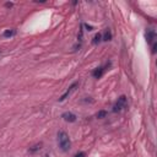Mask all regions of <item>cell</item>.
<instances>
[{
	"label": "cell",
	"instance_id": "cell-1",
	"mask_svg": "<svg viewBox=\"0 0 157 157\" xmlns=\"http://www.w3.org/2000/svg\"><path fill=\"white\" fill-rule=\"evenodd\" d=\"M58 142H59V146L63 151H69L70 147H71L70 137L65 131H59L58 132Z\"/></svg>",
	"mask_w": 157,
	"mask_h": 157
},
{
	"label": "cell",
	"instance_id": "cell-2",
	"mask_svg": "<svg viewBox=\"0 0 157 157\" xmlns=\"http://www.w3.org/2000/svg\"><path fill=\"white\" fill-rule=\"evenodd\" d=\"M125 105H126V97L125 96H120L118 98V101L115 102V104L113 105V112L114 113H118V112L123 110L125 108Z\"/></svg>",
	"mask_w": 157,
	"mask_h": 157
},
{
	"label": "cell",
	"instance_id": "cell-3",
	"mask_svg": "<svg viewBox=\"0 0 157 157\" xmlns=\"http://www.w3.org/2000/svg\"><path fill=\"white\" fill-rule=\"evenodd\" d=\"M77 87H78V82L76 81V82H74V83H72V85H71V86H70V87H69V88L65 91V93H64V94H63V96L59 98V101L61 102V101L66 99V98H67V97H69V96H70V94H71V93H72V92H74V91H75Z\"/></svg>",
	"mask_w": 157,
	"mask_h": 157
},
{
	"label": "cell",
	"instance_id": "cell-4",
	"mask_svg": "<svg viewBox=\"0 0 157 157\" xmlns=\"http://www.w3.org/2000/svg\"><path fill=\"white\" fill-rule=\"evenodd\" d=\"M61 118H63L65 121H69V123L76 121V115H75L74 113H71V112H65V113H63V114H61Z\"/></svg>",
	"mask_w": 157,
	"mask_h": 157
},
{
	"label": "cell",
	"instance_id": "cell-5",
	"mask_svg": "<svg viewBox=\"0 0 157 157\" xmlns=\"http://www.w3.org/2000/svg\"><path fill=\"white\" fill-rule=\"evenodd\" d=\"M108 65H109V64H108ZM108 65H105V66H101V67H97L96 70H93V72H92V76H93L94 78H99V77H102V75L104 74V71H105V67H107Z\"/></svg>",
	"mask_w": 157,
	"mask_h": 157
},
{
	"label": "cell",
	"instance_id": "cell-6",
	"mask_svg": "<svg viewBox=\"0 0 157 157\" xmlns=\"http://www.w3.org/2000/svg\"><path fill=\"white\" fill-rule=\"evenodd\" d=\"M145 36H146L147 42H148V43H151V42L155 39V31H153V29H147Z\"/></svg>",
	"mask_w": 157,
	"mask_h": 157
},
{
	"label": "cell",
	"instance_id": "cell-7",
	"mask_svg": "<svg viewBox=\"0 0 157 157\" xmlns=\"http://www.w3.org/2000/svg\"><path fill=\"white\" fill-rule=\"evenodd\" d=\"M102 39L105 40V42H108V40L112 39V33H110V31H109L108 28L104 31V33H103V36H102Z\"/></svg>",
	"mask_w": 157,
	"mask_h": 157
},
{
	"label": "cell",
	"instance_id": "cell-8",
	"mask_svg": "<svg viewBox=\"0 0 157 157\" xmlns=\"http://www.w3.org/2000/svg\"><path fill=\"white\" fill-rule=\"evenodd\" d=\"M42 142H39V144H36L34 146H32V147H29V152L31 153H34V152H37V151H39L40 148H42Z\"/></svg>",
	"mask_w": 157,
	"mask_h": 157
},
{
	"label": "cell",
	"instance_id": "cell-9",
	"mask_svg": "<svg viewBox=\"0 0 157 157\" xmlns=\"http://www.w3.org/2000/svg\"><path fill=\"white\" fill-rule=\"evenodd\" d=\"M15 34H16V31H15V29H6V31L2 33L4 37H12V36H15Z\"/></svg>",
	"mask_w": 157,
	"mask_h": 157
},
{
	"label": "cell",
	"instance_id": "cell-10",
	"mask_svg": "<svg viewBox=\"0 0 157 157\" xmlns=\"http://www.w3.org/2000/svg\"><path fill=\"white\" fill-rule=\"evenodd\" d=\"M101 40H102V34H101V33H97V34L94 36V38H93L92 42H93V44H98Z\"/></svg>",
	"mask_w": 157,
	"mask_h": 157
},
{
	"label": "cell",
	"instance_id": "cell-11",
	"mask_svg": "<svg viewBox=\"0 0 157 157\" xmlns=\"http://www.w3.org/2000/svg\"><path fill=\"white\" fill-rule=\"evenodd\" d=\"M105 115H107V112L105 110H101V112L97 113V118H104Z\"/></svg>",
	"mask_w": 157,
	"mask_h": 157
},
{
	"label": "cell",
	"instance_id": "cell-12",
	"mask_svg": "<svg viewBox=\"0 0 157 157\" xmlns=\"http://www.w3.org/2000/svg\"><path fill=\"white\" fill-rule=\"evenodd\" d=\"M72 157H86V153H85V152H77V153H75Z\"/></svg>",
	"mask_w": 157,
	"mask_h": 157
},
{
	"label": "cell",
	"instance_id": "cell-13",
	"mask_svg": "<svg viewBox=\"0 0 157 157\" xmlns=\"http://www.w3.org/2000/svg\"><path fill=\"white\" fill-rule=\"evenodd\" d=\"M156 47H157V44L153 43V45H152V53H156Z\"/></svg>",
	"mask_w": 157,
	"mask_h": 157
},
{
	"label": "cell",
	"instance_id": "cell-14",
	"mask_svg": "<svg viewBox=\"0 0 157 157\" xmlns=\"http://www.w3.org/2000/svg\"><path fill=\"white\" fill-rule=\"evenodd\" d=\"M86 26V28L88 29V31H92V26H88V25H85Z\"/></svg>",
	"mask_w": 157,
	"mask_h": 157
},
{
	"label": "cell",
	"instance_id": "cell-15",
	"mask_svg": "<svg viewBox=\"0 0 157 157\" xmlns=\"http://www.w3.org/2000/svg\"><path fill=\"white\" fill-rule=\"evenodd\" d=\"M5 5H6V6H7V7H11V6H12V2H6V4H5Z\"/></svg>",
	"mask_w": 157,
	"mask_h": 157
},
{
	"label": "cell",
	"instance_id": "cell-16",
	"mask_svg": "<svg viewBox=\"0 0 157 157\" xmlns=\"http://www.w3.org/2000/svg\"><path fill=\"white\" fill-rule=\"evenodd\" d=\"M44 157H49V156H48V155H45V156H44Z\"/></svg>",
	"mask_w": 157,
	"mask_h": 157
}]
</instances>
